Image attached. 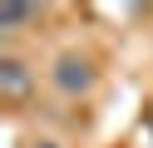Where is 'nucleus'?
Returning <instances> with one entry per match:
<instances>
[{
  "mask_svg": "<svg viewBox=\"0 0 153 148\" xmlns=\"http://www.w3.org/2000/svg\"><path fill=\"white\" fill-rule=\"evenodd\" d=\"M25 84H30L25 64H20V59H5V64H0V89H5L10 99H20V94H25Z\"/></svg>",
  "mask_w": 153,
  "mask_h": 148,
  "instance_id": "2",
  "label": "nucleus"
},
{
  "mask_svg": "<svg viewBox=\"0 0 153 148\" xmlns=\"http://www.w3.org/2000/svg\"><path fill=\"white\" fill-rule=\"evenodd\" d=\"M30 15H35V5H5V10H0V25H5V30H10V25H25Z\"/></svg>",
  "mask_w": 153,
  "mask_h": 148,
  "instance_id": "3",
  "label": "nucleus"
},
{
  "mask_svg": "<svg viewBox=\"0 0 153 148\" xmlns=\"http://www.w3.org/2000/svg\"><path fill=\"white\" fill-rule=\"evenodd\" d=\"M89 79H94V69L84 64V59H59V69H54V84L64 89V94H79V89H89Z\"/></svg>",
  "mask_w": 153,
  "mask_h": 148,
  "instance_id": "1",
  "label": "nucleus"
}]
</instances>
